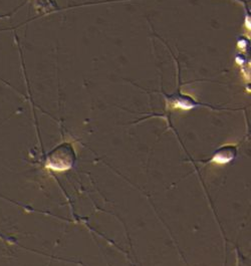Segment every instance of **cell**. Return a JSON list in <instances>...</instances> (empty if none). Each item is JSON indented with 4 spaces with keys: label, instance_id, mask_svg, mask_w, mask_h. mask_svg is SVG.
<instances>
[{
    "label": "cell",
    "instance_id": "6da1fadb",
    "mask_svg": "<svg viewBox=\"0 0 251 266\" xmlns=\"http://www.w3.org/2000/svg\"><path fill=\"white\" fill-rule=\"evenodd\" d=\"M76 160L74 146L71 143H63L47 154L45 167L57 172L68 171L74 167Z\"/></svg>",
    "mask_w": 251,
    "mask_h": 266
},
{
    "label": "cell",
    "instance_id": "7a4b0ae2",
    "mask_svg": "<svg viewBox=\"0 0 251 266\" xmlns=\"http://www.w3.org/2000/svg\"><path fill=\"white\" fill-rule=\"evenodd\" d=\"M237 154V149L233 145H226L215 151L209 162H215L218 164H227L232 161Z\"/></svg>",
    "mask_w": 251,
    "mask_h": 266
}]
</instances>
